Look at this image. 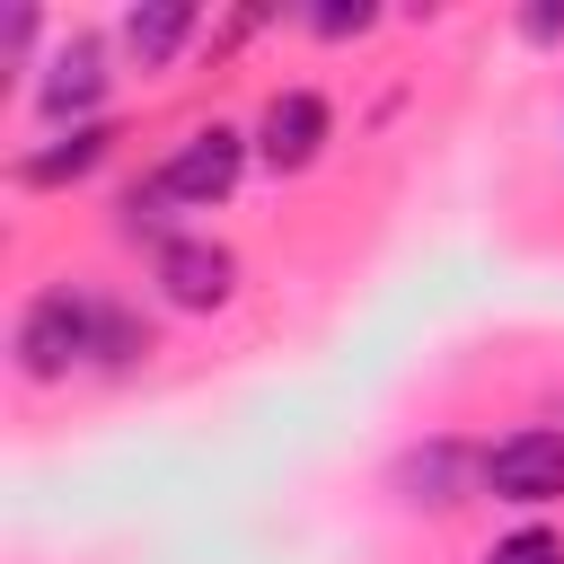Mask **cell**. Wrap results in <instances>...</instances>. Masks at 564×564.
<instances>
[{
    "label": "cell",
    "mask_w": 564,
    "mask_h": 564,
    "mask_svg": "<svg viewBox=\"0 0 564 564\" xmlns=\"http://www.w3.org/2000/svg\"><path fill=\"white\" fill-rule=\"evenodd\" d=\"M150 282L167 291V308L212 317V308H229V300H238V256H229L220 238H167V247L150 256Z\"/></svg>",
    "instance_id": "cell-6"
},
{
    "label": "cell",
    "mask_w": 564,
    "mask_h": 564,
    "mask_svg": "<svg viewBox=\"0 0 564 564\" xmlns=\"http://www.w3.org/2000/svg\"><path fill=\"white\" fill-rule=\"evenodd\" d=\"M485 564H564V529H546V520H529V529H511V538H494V555Z\"/></svg>",
    "instance_id": "cell-11"
},
{
    "label": "cell",
    "mask_w": 564,
    "mask_h": 564,
    "mask_svg": "<svg viewBox=\"0 0 564 564\" xmlns=\"http://www.w3.org/2000/svg\"><path fill=\"white\" fill-rule=\"evenodd\" d=\"M194 35H203V9H194V0H132V9H123V53H132L141 70H167Z\"/></svg>",
    "instance_id": "cell-9"
},
{
    "label": "cell",
    "mask_w": 564,
    "mask_h": 564,
    "mask_svg": "<svg viewBox=\"0 0 564 564\" xmlns=\"http://www.w3.org/2000/svg\"><path fill=\"white\" fill-rule=\"evenodd\" d=\"M247 159H256V141L238 132V123H194L150 176H159V194L167 203H185V212H212V203H229L238 194V176H247Z\"/></svg>",
    "instance_id": "cell-2"
},
{
    "label": "cell",
    "mask_w": 564,
    "mask_h": 564,
    "mask_svg": "<svg viewBox=\"0 0 564 564\" xmlns=\"http://www.w3.org/2000/svg\"><path fill=\"white\" fill-rule=\"evenodd\" d=\"M97 326H106V300H97V291H79V282H44V291L18 308L9 352H18V370L44 388V379H70L79 361H97Z\"/></svg>",
    "instance_id": "cell-1"
},
{
    "label": "cell",
    "mask_w": 564,
    "mask_h": 564,
    "mask_svg": "<svg viewBox=\"0 0 564 564\" xmlns=\"http://www.w3.org/2000/svg\"><path fill=\"white\" fill-rule=\"evenodd\" d=\"M150 352H159L150 317H141V308H123V300H106V326H97V370H132V361H150Z\"/></svg>",
    "instance_id": "cell-10"
},
{
    "label": "cell",
    "mask_w": 564,
    "mask_h": 564,
    "mask_svg": "<svg viewBox=\"0 0 564 564\" xmlns=\"http://www.w3.org/2000/svg\"><path fill=\"white\" fill-rule=\"evenodd\" d=\"M370 26H379V9H370V0H317V9H308V35H326V44L370 35Z\"/></svg>",
    "instance_id": "cell-12"
},
{
    "label": "cell",
    "mask_w": 564,
    "mask_h": 564,
    "mask_svg": "<svg viewBox=\"0 0 564 564\" xmlns=\"http://www.w3.org/2000/svg\"><path fill=\"white\" fill-rule=\"evenodd\" d=\"M115 123L97 115V123H70V132H53V141H35V150H18V185H35V194H53V185H79V176H97L106 159H115Z\"/></svg>",
    "instance_id": "cell-7"
},
{
    "label": "cell",
    "mask_w": 564,
    "mask_h": 564,
    "mask_svg": "<svg viewBox=\"0 0 564 564\" xmlns=\"http://www.w3.org/2000/svg\"><path fill=\"white\" fill-rule=\"evenodd\" d=\"M247 141H256V159H264L273 176H300V167H317V150L335 141V106H326L317 88H273V97L256 106Z\"/></svg>",
    "instance_id": "cell-5"
},
{
    "label": "cell",
    "mask_w": 564,
    "mask_h": 564,
    "mask_svg": "<svg viewBox=\"0 0 564 564\" xmlns=\"http://www.w3.org/2000/svg\"><path fill=\"white\" fill-rule=\"evenodd\" d=\"M467 485H485V449H467V441H449V432H432L423 449L397 458V494L423 502V511H449Z\"/></svg>",
    "instance_id": "cell-8"
},
{
    "label": "cell",
    "mask_w": 564,
    "mask_h": 564,
    "mask_svg": "<svg viewBox=\"0 0 564 564\" xmlns=\"http://www.w3.org/2000/svg\"><path fill=\"white\" fill-rule=\"evenodd\" d=\"M106 35L97 26H70V35H53V53H44V70H35V115L53 123V132H70V123H97V97H106Z\"/></svg>",
    "instance_id": "cell-3"
},
{
    "label": "cell",
    "mask_w": 564,
    "mask_h": 564,
    "mask_svg": "<svg viewBox=\"0 0 564 564\" xmlns=\"http://www.w3.org/2000/svg\"><path fill=\"white\" fill-rule=\"evenodd\" d=\"M485 494L494 502H520V511H546L564 502V432L555 423H520L485 449Z\"/></svg>",
    "instance_id": "cell-4"
},
{
    "label": "cell",
    "mask_w": 564,
    "mask_h": 564,
    "mask_svg": "<svg viewBox=\"0 0 564 564\" xmlns=\"http://www.w3.org/2000/svg\"><path fill=\"white\" fill-rule=\"evenodd\" d=\"M520 35L529 44H564V9H520Z\"/></svg>",
    "instance_id": "cell-13"
}]
</instances>
